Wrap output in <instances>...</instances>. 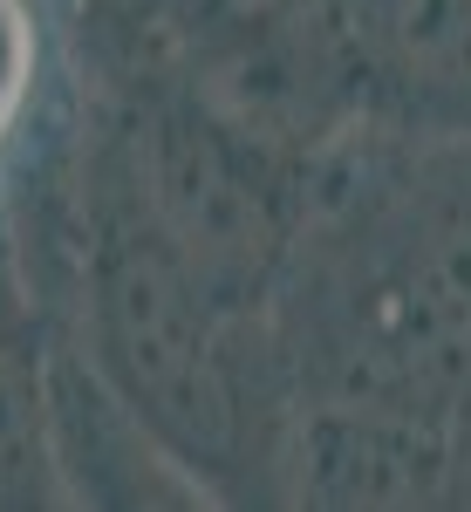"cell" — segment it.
I'll return each instance as SVG.
<instances>
[{
    "mask_svg": "<svg viewBox=\"0 0 471 512\" xmlns=\"http://www.w3.org/2000/svg\"><path fill=\"white\" fill-rule=\"evenodd\" d=\"M287 390L437 417L471 506V137L362 130L314 185L274 301Z\"/></svg>",
    "mask_w": 471,
    "mask_h": 512,
    "instance_id": "6da1fadb",
    "label": "cell"
},
{
    "mask_svg": "<svg viewBox=\"0 0 471 512\" xmlns=\"http://www.w3.org/2000/svg\"><path fill=\"white\" fill-rule=\"evenodd\" d=\"M55 465V315L0 198V512H62Z\"/></svg>",
    "mask_w": 471,
    "mask_h": 512,
    "instance_id": "8992f818",
    "label": "cell"
},
{
    "mask_svg": "<svg viewBox=\"0 0 471 512\" xmlns=\"http://www.w3.org/2000/svg\"><path fill=\"white\" fill-rule=\"evenodd\" d=\"M376 130L471 137V0H314Z\"/></svg>",
    "mask_w": 471,
    "mask_h": 512,
    "instance_id": "277c9868",
    "label": "cell"
},
{
    "mask_svg": "<svg viewBox=\"0 0 471 512\" xmlns=\"http://www.w3.org/2000/svg\"><path fill=\"white\" fill-rule=\"evenodd\" d=\"M55 465L62 499L89 512H192L205 492L192 472L144 431V417L123 403L82 342L55 321Z\"/></svg>",
    "mask_w": 471,
    "mask_h": 512,
    "instance_id": "5b68a950",
    "label": "cell"
},
{
    "mask_svg": "<svg viewBox=\"0 0 471 512\" xmlns=\"http://www.w3.org/2000/svg\"><path fill=\"white\" fill-rule=\"evenodd\" d=\"M274 506L294 512H437L465 506V458L437 417L355 396H301L280 437Z\"/></svg>",
    "mask_w": 471,
    "mask_h": 512,
    "instance_id": "3957f363",
    "label": "cell"
},
{
    "mask_svg": "<svg viewBox=\"0 0 471 512\" xmlns=\"http://www.w3.org/2000/svg\"><path fill=\"white\" fill-rule=\"evenodd\" d=\"M89 117L164 246L219 301L267 315L308 233L314 178L226 130L171 76H89Z\"/></svg>",
    "mask_w": 471,
    "mask_h": 512,
    "instance_id": "7a4b0ae2",
    "label": "cell"
},
{
    "mask_svg": "<svg viewBox=\"0 0 471 512\" xmlns=\"http://www.w3.org/2000/svg\"><path fill=\"white\" fill-rule=\"evenodd\" d=\"M89 103L69 7L62 0H0V185L21 164L69 144Z\"/></svg>",
    "mask_w": 471,
    "mask_h": 512,
    "instance_id": "52a82bcc",
    "label": "cell"
}]
</instances>
